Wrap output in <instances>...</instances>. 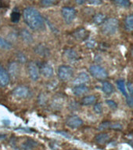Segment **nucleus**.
<instances>
[{"label":"nucleus","instance_id":"f257e3e1","mask_svg":"<svg viewBox=\"0 0 133 150\" xmlns=\"http://www.w3.org/2000/svg\"><path fill=\"white\" fill-rule=\"evenodd\" d=\"M23 17L26 25L34 31H39L44 28L45 21L43 17L36 9L27 7L23 11Z\"/></svg>","mask_w":133,"mask_h":150},{"label":"nucleus","instance_id":"f03ea898","mask_svg":"<svg viewBox=\"0 0 133 150\" xmlns=\"http://www.w3.org/2000/svg\"><path fill=\"white\" fill-rule=\"evenodd\" d=\"M119 28V21L115 17L108 18L102 24V33L106 35H111L118 32Z\"/></svg>","mask_w":133,"mask_h":150},{"label":"nucleus","instance_id":"7ed1b4c3","mask_svg":"<svg viewBox=\"0 0 133 150\" xmlns=\"http://www.w3.org/2000/svg\"><path fill=\"white\" fill-rule=\"evenodd\" d=\"M89 72L95 79L98 80H105L108 78V73L106 69L100 65L93 64L89 68Z\"/></svg>","mask_w":133,"mask_h":150},{"label":"nucleus","instance_id":"20e7f679","mask_svg":"<svg viewBox=\"0 0 133 150\" xmlns=\"http://www.w3.org/2000/svg\"><path fill=\"white\" fill-rule=\"evenodd\" d=\"M74 76V70L68 65H60L58 69V77L61 81H68Z\"/></svg>","mask_w":133,"mask_h":150},{"label":"nucleus","instance_id":"39448f33","mask_svg":"<svg viewBox=\"0 0 133 150\" xmlns=\"http://www.w3.org/2000/svg\"><path fill=\"white\" fill-rule=\"evenodd\" d=\"M61 14L62 17L64 18V21L67 24L70 25L72 21L74 20V18L76 17L77 11L73 7H70V6H65L61 9Z\"/></svg>","mask_w":133,"mask_h":150},{"label":"nucleus","instance_id":"423d86ee","mask_svg":"<svg viewBox=\"0 0 133 150\" xmlns=\"http://www.w3.org/2000/svg\"><path fill=\"white\" fill-rule=\"evenodd\" d=\"M27 71H28V75H29L30 78L32 80L36 81V80L38 79L40 75L39 68L35 62H31L27 64Z\"/></svg>","mask_w":133,"mask_h":150},{"label":"nucleus","instance_id":"0eeeda50","mask_svg":"<svg viewBox=\"0 0 133 150\" xmlns=\"http://www.w3.org/2000/svg\"><path fill=\"white\" fill-rule=\"evenodd\" d=\"M66 124L67 127L72 129H76L80 127L83 124V121L81 118H79L77 116H68L66 120Z\"/></svg>","mask_w":133,"mask_h":150},{"label":"nucleus","instance_id":"6e6552de","mask_svg":"<svg viewBox=\"0 0 133 150\" xmlns=\"http://www.w3.org/2000/svg\"><path fill=\"white\" fill-rule=\"evenodd\" d=\"M12 93L13 95L16 97V98H25L28 97L30 91L29 89L27 88V86H19L13 89Z\"/></svg>","mask_w":133,"mask_h":150},{"label":"nucleus","instance_id":"1a4fd4ad","mask_svg":"<svg viewBox=\"0 0 133 150\" xmlns=\"http://www.w3.org/2000/svg\"><path fill=\"white\" fill-rule=\"evenodd\" d=\"M72 35L77 40L84 41L89 38V32L86 29H85L84 28H78L74 32H72Z\"/></svg>","mask_w":133,"mask_h":150},{"label":"nucleus","instance_id":"9d476101","mask_svg":"<svg viewBox=\"0 0 133 150\" xmlns=\"http://www.w3.org/2000/svg\"><path fill=\"white\" fill-rule=\"evenodd\" d=\"M39 71L46 78H51L53 76V69L50 64L47 63H43L40 65Z\"/></svg>","mask_w":133,"mask_h":150},{"label":"nucleus","instance_id":"9b49d317","mask_svg":"<svg viewBox=\"0 0 133 150\" xmlns=\"http://www.w3.org/2000/svg\"><path fill=\"white\" fill-rule=\"evenodd\" d=\"M90 80L89 76L86 72H80V73L77 76V77L74 79L73 83L74 84V86L76 85H81V84H85L87 83H89Z\"/></svg>","mask_w":133,"mask_h":150},{"label":"nucleus","instance_id":"f8f14e48","mask_svg":"<svg viewBox=\"0 0 133 150\" xmlns=\"http://www.w3.org/2000/svg\"><path fill=\"white\" fill-rule=\"evenodd\" d=\"M10 83V76L7 71L0 64V86H7Z\"/></svg>","mask_w":133,"mask_h":150},{"label":"nucleus","instance_id":"ddd939ff","mask_svg":"<svg viewBox=\"0 0 133 150\" xmlns=\"http://www.w3.org/2000/svg\"><path fill=\"white\" fill-rule=\"evenodd\" d=\"M9 76L13 77H18L20 74V68L18 62H13L9 64Z\"/></svg>","mask_w":133,"mask_h":150},{"label":"nucleus","instance_id":"4468645a","mask_svg":"<svg viewBox=\"0 0 133 150\" xmlns=\"http://www.w3.org/2000/svg\"><path fill=\"white\" fill-rule=\"evenodd\" d=\"M35 52L42 57H48L49 55V49L45 44H38L35 47Z\"/></svg>","mask_w":133,"mask_h":150},{"label":"nucleus","instance_id":"2eb2a0df","mask_svg":"<svg viewBox=\"0 0 133 150\" xmlns=\"http://www.w3.org/2000/svg\"><path fill=\"white\" fill-rule=\"evenodd\" d=\"M72 91H73L74 95H76V96H81V95L86 93L89 91V87L85 86V84L76 85V86H74Z\"/></svg>","mask_w":133,"mask_h":150},{"label":"nucleus","instance_id":"dca6fc26","mask_svg":"<svg viewBox=\"0 0 133 150\" xmlns=\"http://www.w3.org/2000/svg\"><path fill=\"white\" fill-rule=\"evenodd\" d=\"M38 145V143L36 141L33 140L32 138H27L21 145V148L24 150H32L37 147Z\"/></svg>","mask_w":133,"mask_h":150},{"label":"nucleus","instance_id":"f3484780","mask_svg":"<svg viewBox=\"0 0 133 150\" xmlns=\"http://www.w3.org/2000/svg\"><path fill=\"white\" fill-rule=\"evenodd\" d=\"M110 140V136L106 133H100L95 136V142L99 145H104Z\"/></svg>","mask_w":133,"mask_h":150},{"label":"nucleus","instance_id":"a211bd4d","mask_svg":"<svg viewBox=\"0 0 133 150\" xmlns=\"http://www.w3.org/2000/svg\"><path fill=\"white\" fill-rule=\"evenodd\" d=\"M20 35L24 42H27V43H32L33 42V36L32 35V34L24 28L20 31Z\"/></svg>","mask_w":133,"mask_h":150},{"label":"nucleus","instance_id":"6ab92c4d","mask_svg":"<svg viewBox=\"0 0 133 150\" xmlns=\"http://www.w3.org/2000/svg\"><path fill=\"white\" fill-rule=\"evenodd\" d=\"M102 91H104V93H106V95H111L114 91V88L111 83L105 81L102 83Z\"/></svg>","mask_w":133,"mask_h":150},{"label":"nucleus","instance_id":"aec40b11","mask_svg":"<svg viewBox=\"0 0 133 150\" xmlns=\"http://www.w3.org/2000/svg\"><path fill=\"white\" fill-rule=\"evenodd\" d=\"M92 20H93L94 24H96V25H100L106 20V15L101 13H99L94 16Z\"/></svg>","mask_w":133,"mask_h":150},{"label":"nucleus","instance_id":"412c9836","mask_svg":"<svg viewBox=\"0 0 133 150\" xmlns=\"http://www.w3.org/2000/svg\"><path fill=\"white\" fill-rule=\"evenodd\" d=\"M96 101V96H94V95H89V96L84 97L83 98L81 99V103L82 105H91L95 103Z\"/></svg>","mask_w":133,"mask_h":150},{"label":"nucleus","instance_id":"4be33fe9","mask_svg":"<svg viewBox=\"0 0 133 150\" xmlns=\"http://www.w3.org/2000/svg\"><path fill=\"white\" fill-rule=\"evenodd\" d=\"M125 28L128 32L133 31V14L127 16L125 20Z\"/></svg>","mask_w":133,"mask_h":150},{"label":"nucleus","instance_id":"5701e85b","mask_svg":"<svg viewBox=\"0 0 133 150\" xmlns=\"http://www.w3.org/2000/svg\"><path fill=\"white\" fill-rule=\"evenodd\" d=\"M117 86H118V90L121 91L124 96L125 98L128 96V92H127V90H126V86L124 79H118L117 81Z\"/></svg>","mask_w":133,"mask_h":150},{"label":"nucleus","instance_id":"b1692460","mask_svg":"<svg viewBox=\"0 0 133 150\" xmlns=\"http://www.w3.org/2000/svg\"><path fill=\"white\" fill-rule=\"evenodd\" d=\"M65 55L66 57L70 60H77L78 58V54L73 49H67L65 50Z\"/></svg>","mask_w":133,"mask_h":150},{"label":"nucleus","instance_id":"393cba45","mask_svg":"<svg viewBox=\"0 0 133 150\" xmlns=\"http://www.w3.org/2000/svg\"><path fill=\"white\" fill-rule=\"evenodd\" d=\"M113 2L116 5L121 8H128L131 6L130 0H113Z\"/></svg>","mask_w":133,"mask_h":150},{"label":"nucleus","instance_id":"a878e982","mask_svg":"<svg viewBox=\"0 0 133 150\" xmlns=\"http://www.w3.org/2000/svg\"><path fill=\"white\" fill-rule=\"evenodd\" d=\"M57 3V0H41V4L43 7H50Z\"/></svg>","mask_w":133,"mask_h":150},{"label":"nucleus","instance_id":"bb28decb","mask_svg":"<svg viewBox=\"0 0 133 150\" xmlns=\"http://www.w3.org/2000/svg\"><path fill=\"white\" fill-rule=\"evenodd\" d=\"M17 59H18V63L20 64H24L27 62V57L22 52H18L17 54Z\"/></svg>","mask_w":133,"mask_h":150},{"label":"nucleus","instance_id":"cd10ccee","mask_svg":"<svg viewBox=\"0 0 133 150\" xmlns=\"http://www.w3.org/2000/svg\"><path fill=\"white\" fill-rule=\"evenodd\" d=\"M10 18H11V21H12L13 23H18V21H20V13L18 12V11H13V12L11 13Z\"/></svg>","mask_w":133,"mask_h":150},{"label":"nucleus","instance_id":"c85d7f7f","mask_svg":"<svg viewBox=\"0 0 133 150\" xmlns=\"http://www.w3.org/2000/svg\"><path fill=\"white\" fill-rule=\"evenodd\" d=\"M111 124V121H104L103 123H101L99 124L98 127V130H106V129H108L110 128V126Z\"/></svg>","mask_w":133,"mask_h":150},{"label":"nucleus","instance_id":"c756f323","mask_svg":"<svg viewBox=\"0 0 133 150\" xmlns=\"http://www.w3.org/2000/svg\"><path fill=\"white\" fill-rule=\"evenodd\" d=\"M0 47H2L3 49L9 50L11 48V44L7 41H6L5 40H3V38L0 37Z\"/></svg>","mask_w":133,"mask_h":150},{"label":"nucleus","instance_id":"7c9ffc66","mask_svg":"<svg viewBox=\"0 0 133 150\" xmlns=\"http://www.w3.org/2000/svg\"><path fill=\"white\" fill-rule=\"evenodd\" d=\"M110 128L112 129V130H121L123 129V126L122 124L119 123H111V126H110Z\"/></svg>","mask_w":133,"mask_h":150},{"label":"nucleus","instance_id":"2f4dec72","mask_svg":"<svg viewBox=\"0 0 133 150\" xmlns=\"http://www.w3.org/2000/svg\"><path fill=\"white\" fill-rule=\"evenodd\" d=\"M126 102L130 108H133V93L128 94L126 97Z\"/></svg>","mask_w":133,"mask_h":150},{"label":"nucleus","instance_id":"473e14b6","mask_svg":"<svg viewBox=\"0 0 133 150\" xmlns=\"http://www.w3.org/2000/svg\"><path fill=\"white\" fill-rule=\"evenodd\" d=\"M93 109L95 112L97 114H102V112H103V107H102V105L100 103L95 104Z\"/></svg>","mask_w":133,"mask_h":150},{"label":"nucleus","instance_id":"72a5a7b5","mask_svg":"<svg viewBox=\"0 0 133 150\" xmlns=\"http://www.w3.org/2000/svg\"><path fill=\"white\" fill-rule=\"evenodd\" d=\"M106 103L107 104V105H108L111 109L115 110V109L118 108V105H117V103H116L114 101H113V100H106Z\"/></svg>","mask_w":133,"mask_h":150},{"label":"nucleus","instance_id":"f704fd0d","mask_svg":"<svg viewBox=\"0 0 133 150\" xmlns=\"http://www.w3.org/2000/svg\"><path fill=\"white\" fill-rule=\"evenodd\" d=\"M46 100L47 98L46 97V95H44L43 93H41L39 98H38V102H39L40 105H44V104H46Z\"/></svg>","mask_w":133,"mask_h":150},{"label":"nucleus","instance_id":"c9c22d12","mask_svg":"<svg viewBox=\"0 0 133 150\" xmlns=\"http://www.w3.org/2000/svg\"><path fill=\"white\" fill-rule=\"evenodd\" d=\"M86 46L89 48H94L95 46H96V42H94L93 40H89V42H87Z\"/></svg>","mask_w":133,"mask_h":150},{"label":"nucleus","instance_id":"e433bc0d","mask_svg":"<svg viewBox=\"0 0 133 150\" xmlns=\"http://www.w3.org/2000/svg\"><path fill=\"white\" fill-rule=\"evenodd\" d=\"M89 2L92 5H99L102 3V0H89Z\"/></svg>","mask_w":133,"mask_h":150},{"label":"nucleus","instance_id":"4c0bfd02","mask_svg":"<svg viewBox=\"0 0 133 150\" xmlns=\"http://www.w3.org/2000/svg\"><path fill=\"white\" fill-rule=\"evenodd\" d=\"M74 1H75L78 4H79V5H82V4H84V3L86 2L87 0H74Z\"/></svg>","mask_w":133,"mask_h":150},{"label":"nucleus","instance_id":"58836bf2","mask_svg":"<svg viewBox=\"0 0 133 150\" xmlns=\"http://www.w3.org/2000/svg\"><path fill=\"white\" fill-rule=\"evenodd\" d=\"M6 134H0V141H3V140H5L6 138Z\"/></svg>","mask_w":133,"mask_h":150},{"label":"nucleus","instance_id":"ea45409f","mask_svg":"<svg viewBox=\"0 0 133 150\" xmlns=\"http://www.w3.org/2000/svg\"><path fill=\"white\" fill-rule=\"evenodd\" d=\"M130 54H131V57H132V58L133 59V47H132V49H131Z\"/></svg>","mask_w":133,"mask_h":150},{"label":"nucleus","instance_id":"a19ab883","mask_svg":"<svg viewBox=\"0 0 133 150\" xmlns=\"http://www.w3.org/2000/svg\"><path fill=\"white\" fill-rule=\"evenodd\" d=\"M130 145H132V147L133 148V142H130Z\"/></svg>","mask_w":133,"mask_h":150}]
</instances>
